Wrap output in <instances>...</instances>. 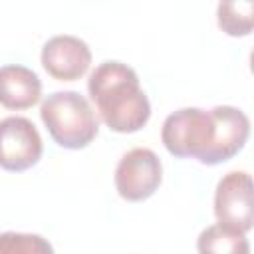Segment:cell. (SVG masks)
<instances>
[{
  "instance_id": "cell-6",
  "label": "cell",
  "mask_w": 254,
  "mask_h": 254,
  "mask_svg": "<svg viewBox=\"0 0 254 254\" xmlns=\"http://www.w3.org/2000/svg\"><path fill=\"white\" fill-rule=\"evenodd\" d=\"M44 151L42 137L36 125L18 115L0 119V167L20 173L34 167Z\"/></svg>"
},
{
  "instance_id": "cell-12",
  "label": "cell",
  "mask_w": 254,
  "mask_h": 254,
  "mask_svg": "<svg viewBox=\"0 0 254 254\" xmlns=\"http://www.w3.org/2000/svg\"><path fill=\"white\" fill-rule=\"evenodd\" d=\"M0 254H54V248L40 234L0 232Z\"/></svg>"
},
{
  "instance_id": "cell-5",
  "label": "cell",
  "mask_w": 254,
  "mask_h": 254,
  "mask_svg": "<svg viewBox=\"0 0 254 254\" xmlns=\"http://www.w3.org/2000/svg\"><path fill=\"white\" fill-rule=\"evenodd\" d=\"M214 216L218 224L244 234L252 228V179L246 171H230L218 181L214 192Z\"/></svg>"
},
{
  "instance_id": "cell-3",
  "label": "cell",
  "mask_w": 254,
  "mask_h": 254,
  "mask_svg": "<svg viewBox=\"0 0 254 254\" xmlns=\"http://www.w3.org/2000/svg\"><path fill=\"white\" fill-rule=\"evenodd\" d=\"M214 137V121L210 111L198 107H183L171 113L161 127L165 149L179 159L200 161Z\"/></svg>"
},
{
  "instance_id": "cell-4",
  "label": "cell",
  "mask_w": 254,
  "mask_h": 254,
  "mask_svg": "<svg viewBox=\"0 0 254 254\" xmlns=\"http://www.w3.org/2000/svg\"><path fill=\"white\" fill-rule=\"evenodd\" d=\"M163 181V165L155 151L135 147L127 151L115 169V189L121 198L141 202L155 194Z\"/></svg>"
},
{
  "instance_id": "cell-7",
  "label": "cell",
  "mask_w": 254,
  "mask_h": 254,
  "mask_svg": "<svg viewBox=\"0 0 254 254\" xmlns=\"http://www.w3.org/2000/svg\"><path fill=\"white\" fill-rule=\"evenodd\" d=\"M208 111L214 121V137L200 163L218 165L232 159L244 147L250 135V119L244 111L232 105H216Z\"/></svg>"
},
{
  "instance_id": "cell-9",
  "label": "cell",
  "mask_w": 254,
  "mask_h": 254,
  "mask_svg": "<svg viewBox=\"0 0 254 254\" xmlns=\"http://www.w3.org/2000/svg\"><path fill=\"white\" fill-rule=\"evenodd\" d=\"M42 97V81L38 73L26 65L10 64L0 67V105L22 111L36 105Z\"/></svg>"
},
{
  "instance_id": "cell-10",
  "label": "cell",
  "mask_w": 254,
  "mask_h": 254,
  "mask_svg": "<svg viewBox=\"0 0 254 254\" xmlns=\"http://www.w3.org/2000/svg\"><path fill=\"white\" fill-rule=\"evenodd\" d=\"M196 250L198 254H250V242L244 232L216 222L198 234Z\"/></svg>"
},
{
  "instance_id": "cell-8",
  "label": "cell",
  "mask_w": 254,
  "mask_h": 254,
  "mask_svg": "<svg viewBox=\"0 0 254 254\" xmlns=\"http://www.w3.org/2000/svg\"><path fill=\"white\" fill-rule=\"evenodd\" d=\"M42 65L58 81H75L87 73L91 65V50L81 38L60 34L44 44Z\"/></svg>"
},
{
  "instance_id": "cell-1",
  "label": "cell",
  "mask_w": 254,
  "mask_h": 254,
  "mask_svg": "<svg viewBox=\"0 0 254 254\" xmlns=\"http://www.w3.org/2000/svg\"><path fill=\"white\" fill-rule=\"evenodd\" d=\"M87 91L99 119L115 133H135L151 117V103L137 71L121 62L99 64L87 79Z\"/></svg>"
},
{
  "instance_id": "cell-2",
  "label": "cell",
  "mask_w": 254,
  "mask_h": 254,
  "mask_svg": "<svg viewBox=\"0 0 254 254\" xmlns=\"http://www.w3.org/2000/svg\"><path fill=\"white\" fill-rule=\"evenodd\" d=\"M40 117L52 139L64 149H83L99 131L97 113L77 91L50 93L42 101Z\"/></svg>"
},
{
  "instance_id": "cell-11",
  "label": "cell",
  "mask_w": 254,
  "mask_h": 254,
  "mask_svg": "<svg viewBox=\"0 0 254 254\" xmlns=\"http://www.w3.org/2000/svg\"><path fill=\"white\" fill-rule=\"evenodd\" d=\"M216 20L228 36H248L254 26L252 2H220L216 8Z\"/></svg>"
}]
</instances>
